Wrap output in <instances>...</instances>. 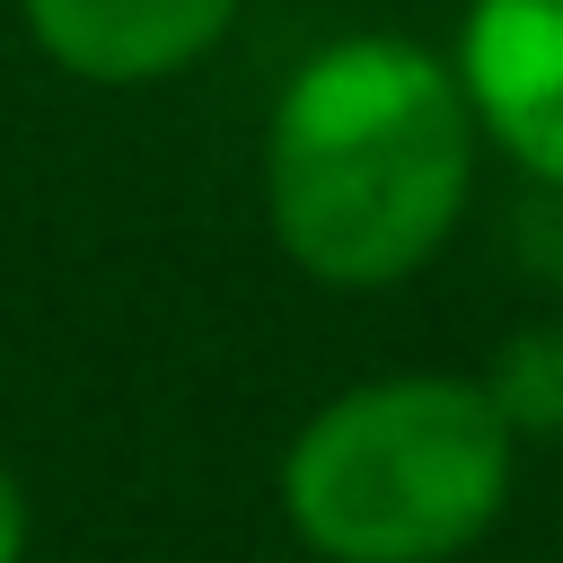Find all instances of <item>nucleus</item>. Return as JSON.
Wrapping results in <instances>:
<instances>
[{"mask_svg": "<svg viewBox=\"0 0 563 563\" xmlns=\"http://www.w3.org/2000/svg\"><path fill=\"white\" fill-rule=\"evenodd\" d=\"M554 299H563V238H554Z\"/></svg>", "mask_w": 563, "mask_h": 563, "instance_id": "7", "label": "nucleus"}, {"mask_svg": "<svg viewBox=\"0 0 563 563\" xmlns=\"http://www.w3.org/2000/svg\"><path fill=\"white\" fill-rule=\"evenodd\" d=\"M26 554V493H18V475L0 466V563H18Z\"/></svg>", "mask_w": 563, "mask_h": 563, "instance_id": "6", "label": "nucleus"}, {"mask_svg": "<svg viewBox=\"0 0 563 563\" xmlns=\"http://www.w3.org/2000/svg\"><path fill=\"white\" fill-rule=\"evenodd\" d=\"M519 475V431L484 378L396 369L325 396L282 449V510L325 563H449L466 554Z\"/></svg>", "mask_w": 563, "mask_h": 563, "instance_id": "2", "label": "nucleus"}, {"mask_svg": "<svg viewBox=\"0 0 563 563\" xmlns=\"http://www.w3.org/2000/svg\"><path fill=\"white\" fill-rule=\"evenodd\" d=\"M449 70L475 132L563 194V0H466Z\"/></svg>", "mask_w": 563, "mask_h": 563, "instance_id": "3", "label": "nucleus"}, {"mask_svg": "<svg viewBox=\"0 0 563 563\" xmlns=\"http://www.w3.org/2000/svg\"><path fill=\"white\" fill-rule=\"evenodd\" d=\"M475 114L449 53L361 26L317 44L264 114L273 246L325 290L413 282L466 220Z\"/></svg>", "mask_w": 563, "mask_h": 563, "instance_id": "1", "label": "nucleus"}, {"mask_svg": "<svg viewBox=\"0 0 563 563\" xmlns=\"http://www.w3.org/2000/svg\"><path fill=\"white\" fill-rule=\"evenodd\" d=\"M246 0H18L26 44L79 88H158L194 70Z\"/></svg>", "mask_w": 563, "mask_h": 563, "instance_id": "4", "label": "nucleus"}, {"mask_svg": "<svg viewBox=\"0 0 563 563\" xmlns=\"http://www.w3.org/2000/svg\"><path fill=\"white\" fill-rule=\"evenodd\" d=\"M484 396H493V413H501L519 440H563V317H554V325H519V334L493 352Z\"/></svg>", "mask_w": 563, "mask_h": 563, "instance_id": "5", "label": "nucleus"}]
</instances>
